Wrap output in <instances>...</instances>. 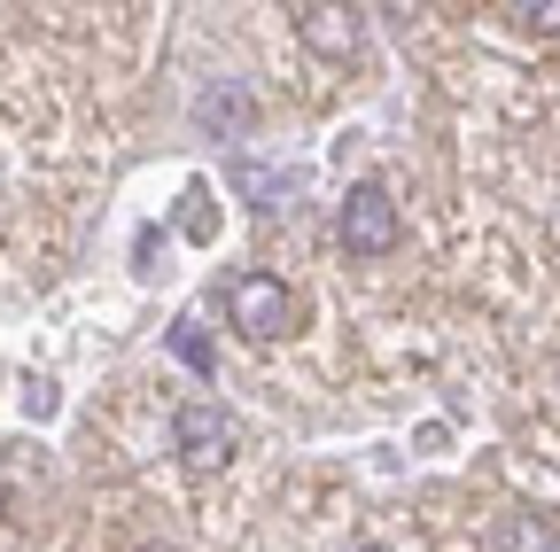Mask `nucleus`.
<instances>
[{"label": "nucleus", "mask_w": 560, "mask_h": 552, "mask_svg": "<svg viewBox=\"0 0 560 552\" xmlns=\"http://www.w3.org/2000/svg\"><path fill=\"white\" fill-rule=\"evenodd\" d=\"M172 444H179V459H187L195 474H219V467L234 459L242 428L226 421V404H210V397H187V404L172 412Z\"/></svg>", "instance_id": "1"}, {"label": "nucleus", "mask_w": 560, "mask_h": 552, "mask_svg": "<svg viewBox=\"0 0 560 552\" xmlns=\"http://www.w3.org/2000/svg\"><path fill=\"white\" fill-rule=\"evenodd\" d=\"M226 319L249 334V342H272V334H289V281L280 272H234L226 281Z\"/></svg>", "instance_id": "2"}, {"label": "nucleus", "mask_w": 560, "mask_h": 552, "mask_svg": "<svg viewBox=\"0 0 560 552\" xmlns=\"http://www.w3.org/2000/svg\"><path fill=\"white\" fill-rule=\"evenodd\" d=\"M397 234H405V219H397V195H389V187L366 179V187L342 195V249H350V257H389Z\"/></svg>", "instance_id": "3"}, {"label": "nucleus", "mask_w": 560, "mask_h": 552, "mask_svg": "<svg viewBox=\"0 0 560 552\" xmlns=\"http://www.w3.org/2000/svg\"><path fill=\"white\" fill-rule=\"evenodd\" d=\"M296 39H304L312 55H327V62H350V55H359V39H366V24L350 16V9H296Z\"/></svg>", "instance_id": "4"}, {"label": "nucleus", "mask_w": 560, "mask_h": 552, "mask_svg": "<svg viewBox=\"0 0 560 552\" xmlns=\"http://www.w3.org/2000/svg\"><path fill=\"white\" fill-rule=\"evenodd\" d=\"M499 552H560V529L537 521V514H514V521L499 529Z\"/></svg>", "instance_id": "5"}, {"label": "nucleus", "mask_w": 560, "mask_h": 552, "mask_svg": "<svg viewBox=\"0 0 560 552\" xmlns=\"http://www.w3.org/2000/svg\"><path fill=\"white\" fill-rule=\"evenodd\" d=\"M522 32H537V39H560V0H522V9H506Z\"/></svg>", "instance_id": "6"}, {"label": "nucleus", "mask_w": 560, "mask_h": 552, "mask_svg": "<svg viewBox=\"0 0 560 552\" xmlns=\"http://www.w3.org/2000/svg\"><path fill=\"white\" fill-rule=\"evenodd\" d=\"M172 359L195 366V374H210V342H202V327H172Z\"/></svg>", "instance_id": "7"}, {"label": "nucleus", "mask_w": 560, "mask_h": 552, "mask_svg": "<svg viewBox=\"0 0 560 552\" xmlns=\"http://www.w3.org/2000/svg\"><path fill=\"white\" fill-rule=\"evenodd\" d=\"M202 125H249V102L242 94H202Z\"/></svg>", "instance_id": "8"}, {"label": "nucleus", "mask_w": 560, "mask_h": 552, "mask_svg": "<svg viewBox=\"0 0 560 552\" xmlns=\"http://www.w3.org/2000/svg\"><path fill=\"white\" fill-rule=\"evenodd\" d=\"M140 552H179V544H140Z\"/></svg>", "instance_id": "9"}, {"label": "nucleus", "mask_w": 560, "mask_h": 552, "mask_svg": "<svg viewBox=\"0 0 560 552\" xmlns=\"http://www.w3.org/2000/svg\"><path fill=\"white\" fill-rule=\"evenodd\" d=\"M359 552H382V544H359Z\"/></svg>", "instance_id": "10"}]
</instances>
